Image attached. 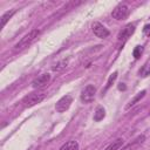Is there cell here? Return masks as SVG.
<instances>
[{
  "mask_svg": "<svg viewBox=\"0 0 150 150\" xmlns=\"http://www.w3.org/2000/svg\"><path fill=\"white\" fill-rule=\"evenodd\" d=\"M39 35H40V30H39V29H33V30H30L28 34H26V35L14 46V50H22V49L29 47V46L38 39Z\"/></svg>",
  "mask_w": 150,
  "mask_h": 150,
  "instance_id": "6da1fadb",
  "label": "cell"
},
{
  "mask_svg": "<svg viewBox=\"0 0 150 150\" xmlns=\"http://www.w3.org/2000/svg\"><path fill=\"white\" fill-rule=\"evenodd\" d=\"M46 97V93L45 91H38V93H32L29 95H27L23 100H22V103L26 108H30L38 103H40L43 98Z\"/></svg>",
  "mask_w": 150,
  "mask_h": 150,
  "instance_id": "7a4b0ae2",
  "label": "cell"
},
{
  "mask_svg": "<svg viewBox=\"0 0 150 150\" xmlns=\"http://www.w3.org/2000/svg\"><path fill=\"white\" fill-rule=\"evenodd\" d=\"M129 7L127 6V5H124V4H120L118 6H116L115 8H114V11H112V13H111V16L114 18V19H116V20H125L127 18H128V15H129Z\"/></svg>",
  "mask_w": 150,
  "mask_h": 150,
  "instance_id": "3957f363",
  "label": "cell"
},
{
  "mask_svg": "<svg viewBox=\"0 0 150 150\" xmlns=\"http://www.w3.org/2000/svg\"><path fill=\"white\" fill-rule=\"evenodd\" d=\"M73 103V97L70 95H66V96H62L55 104V109L57 112H64L66 110L69 109L70 104Z\"/></svg>",
  "mask_w": 150,
  "mask_h": 150,
  "instance_id": "277c9868",
  "label": "cell"
},
{
  "mask_svg": "<svg viewBox=\"0 0 150 150\" xmlns=\"http://www.w3.org/2000/svg\"><path fill=\"white\" fill-rule=\"evenodd\" d=\"M95 94H96V88L93 84H88L81 93V101L83 103H89L94 100Z\"/></svg>",
  "mask_w": 150,
  "mask_h": 150,
  "instance_id": "5b68a950",
  "label": "cell"
},
{
  "mask_svg": "<svg viewBox=\"0 0 150 150\" xmlns=\"http://www.w3.org/2000/svg\"><path fill=\"white\" fill-rule=\"evenodd\" d=\"M91 29H93L94 34H95L97 38H100V39H104V38H107V36L109 35L108 28H105L101 22H94V23L91 25Z\"/></svg>",
  "mask_w": 150,
  "mask_h": 150,
  "instance_id": "8992f818",
  "label": "cell"
},
{
  "mask_svg": "<svg viewBox=\"0 0 150 150\" xmlns=\"http://www.w3.org/2000/svg\"><path fill=\"white\" fill-rule=\"evenodd\" d=\"M135 32V26L134 25H131V23H129V25H127L121 32H120V34H118V42H122V45L132 35V33Z\"/></svg>",
  "mask_w": 150,
  "mask_h": 150,
  "instance_id": "52a82bcc",
  "label": "cell"
},
{
  "mask_svg": "<svg viewBox=\"0 0 150 150\" xmlns=\"http://www.w3.org/2000/svg\"><path fill=\"white\" fill-rule=\"evenodd\" d=\"M49 81H50V75H49L48 73H45V74L39 75V76L32 82V87H33V88H42V87L47 86Z\"/></svg>",
  "mask_w": 150,
  "mask_h": 150,
  "instance_id": "ba28073f",
  "label": "cell"
},
{
  "mask_svg": "<svg viewBox=\"0 0 150 150\" xmlns=\"http://www.w3.org/2000/svg\"><path fill=\"white\" fill-rule=\"evenodd\" d=\"M145 139V136L144 135H139L138 137H136L134 141H131L129 144H127L125 146H123L121 150H135L136 148H138Z\"/></svg>",
  "mask_w": 150,
  "mask_h": 150,
  "instance_id": "9c48e42d",
  "label": "cell"
},
{
  "mask_svg": "<svg viewBox=\"0 0 150 150\" xmlns=\"http://www.w3.org/2000/svg\"><path fill=\"white\" fill-rule=\"evenodd\" d=\"M123 145V139L122 138H117L115 141H112V143H110L104 150H120Z\"/></svg>",
  "mask_w": 150,
  "mask_h": 150,
  "instance_id": "30bf717a",
  "label": "cell"
},
{
  "mask_svg": "<svg viewBox=\"0 0 150 150\" xmlns=\"http://www.w3.org/2000/svg\"><path fill=\"white\" fill-rule=\"evenodd\" d=\"M144 95H145V90H142V91H139L132 100H130V102L127 104V107H125V109H129V108H131L132 105H135L138 101H141V98H143L144 97Z\"/></svg>",
  "mask_w": 150,
  "mask_h": 150,
  "instance_id": "8fae6325",
  "label": "cell"
},
{
  "mask_svg": "<svg viewBox=\"0 0 150 150\" xmlns=\"http://www.w3.org/2000/svg\"><path fill=\"white\" fill-rule=\"evenodd\" d=\"M60 150H79V143L76 141H69L67 143H64Z\"/></svg>",
  "mask_w": 150,
  "mask_h": 150,
  "instance_id": "7c38bea8",
  "label": "cell"
},
{
  "mask_svg": "<svg viewBox=\"0 0 150 150\" xmlns=\"http://www.w3.org/2000/svg\"><path fill=\"white\" fill-rule=\"evenodd\" d=\"M15 12H16V9H12V11H8V12H6L2 16H1V27H5V25L9 21V19L15 14Z\"/></svg>",
  "mask_w": 150,
  "mask_h": 150,
  "instance_id": "4fadbf2b",
  "label": "cell"
},
{
  "mask_svg": "<svg viewBox=\"0 0 150 150\" xmlns=\"http://www.w3.org/2000/svg\"><path fill=\"white\" fill-rule=\"evenodd\" d=\"M67 64H68V60H61V61H59L56 64H54V66L52 67V70H53V71H60V70L64 69V68L67 67Z\"/></svg>",
  "mask_w": 150,
  "mask_h": 150,
  "instance_id": "5bb4252c",
  "label": "cell"
},
{
  "mask_svg": "<svg viewBox=\"0 0 150 150\" xmlns=\"http://www.w3.org/2000/svg\"><path fill=\"white\" fill-rule=\"evenodd\" d=\"M104 116H105V111H104V109H103L102 107H98V108L96 109V111L94 112V121L98 122V121L103 120Z\"/></svg>",
  "mask_w": 150,
  "mask_h": 150,
  "instance_id": "9a60e30c",
  "label": "cell"
},
{
  "mask_svg": "<svg viewBox=\"0 0 150 150\" xmlns=\"http://www.w3.org/2000/svg\"><path fill=\"white\" fill-rule=\"evenodd\" d=\"M116 77H117V71H114V73H112L110 76H109V79H108V82H107V86H105L104 90H107V89H109V88L111 87V84L115 82Z\"/></svg>",
  "mask_w": 150,
  "mask_h": 150,
  "instance_id": "2e32d148",
  "label": "cell"
},
{
  "mask_svg": "<svg viewBox=\"0 0 150 150\" xmlns=\"http://www.w3.org/2000/svg\"><path fill=\"white\" fill-rule=\"evenodd\" d=\"M139 74H141L142 76H146V75L150 74V61H148V62L142 67V69L139 70Z\"/></svg>",
  "mask_w": 150,
  "mask_h": 150,
  "instance_id": "e0dca14e",
  "label": "cell"
},
{
  "mask_svg": "<svg viewBox=\"0 0 150 150\" xmlns=\"http://www.w3.org/2000/svg\"><path fill=\"white\" fill-rule=\"evenodd\" d=\"M142 53H143V47H142V46H137V47L134 49V53H132V54H134V57H135V59H138Z\"/></svg>",
  "mask_w": 150,
  "mask_h": 150,
  "instance_id": "ac0fdd59",
  "label": "cell"
},
{
  "mask_svg": "<svg viewBox=\"0 0 150 150\" xmlns=\"http://www.w3.org/2000/svg\"><path fill=\"white\" fill-rule=\"evenodd\" d=\"M143 33H144L146 36L150 38V23H148V25L144 26V28H143Z\"/></svg>",
  "mask_w": 150,
  "mask_h": 150,
  "instance_id": "d6986e66",
  "label": "cell"
},
{
  "mask_svg": "<svg viewBox=\"0 0 150 150\" xmlns=\"http://www.w3.org/2000/svg\"><path fill=\"white\" fill-rule=\"evenodd\" d=\"M118 88H120V89H125V87H124V86H120Z\"/></svg>",
  "mask_w": 150,
  "mask_h": 150,
  "instance_id": "ffe728a7",
  "label": "cell"
}]
</instances>
